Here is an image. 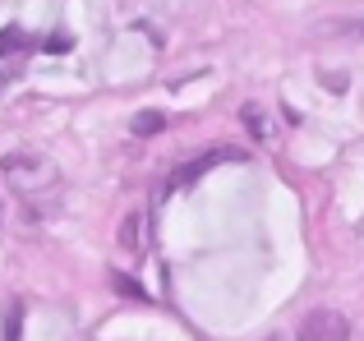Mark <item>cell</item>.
<instances>
[{"mask_svg":"<svg viewBox=\"0 0 364 341\" xmlns=\"http://www.w3.org/2000/svg\"><path fill=\"white\" fill-rule=\"evenodd\" d=\"M5 175H9V185H14L23 198L37 194V189H46V185H55V166L42 162V157H33V153L5 157Z\"/></svg>","mask_w":364,"mask_h":341,"instance_id":"cell-1","label":"cell"},{"mask_svg":"<svg viewBox=\"0 0 364 341\" xmlns=\"http://www.w3.org/2000/svg\"><path fill=\"white\" fill-rule=\"evenodd\" d=\"M355 33H360V37H364V23H360V28H355Z\"/></svg>","mask_w":364,"mask_h":341,"instance_id":"cell-8","label":"cell"},{"mask_svg":"<svg viewBox=\"0 0 364 341\" xmlns=\"http://www.w3.org/2000/svg\"><path fill=\"white\" fill-rule=\"evenodd\" d=\"M18 74V55H0V88Z\"/></svg>","mask_w":364,"mask_h":341,"instance_id":"cell-5","label":"cell"},{"mask_svg":"<svg viewBox=\"0 0 364 341\" xmlns=\"http://www.w3.org/2000/svg\"><path fill=\"white\" fill-rule=\"evenodd\" d=\"M300 337L304 341H350V323L337 309H314V314H304Z\"/></svg>","mask_w":364,"mask_h":341,"instance_id":"cell-2","label":"cell"},{"mask_svg":"<svg viewBox=\"0 0 364 341\" xmlns=\"http://www.w3.org/2000/svg\"><path fill=\"white\" fill-rule=\"evenodd\" d=\"M161 125H166V120H161L157 111H143V116H134V134H157Z\"/></svg>","mask_w":364,"mask_h":341,"instance_id":"cell-4","label":"cell"},{"mask_svg":"<svg viewBox=\"0 0 364 341\" xmlns=\"http://www.w3.org/2000/svg\"><path fill=\"white\" fill-rule=\"evenodd\" d=\"M116 291H124V296H134V300H143V286H134L129 277H116Z\"/></svg>","mask_w":364,"mask_h":341,"instance_id":"cell-6","label":"cell"},{"mask_svg":"<svg viewBox=\"0 0 364 341\" xmlns=\"http://www.w3.org/2000/svg\"><path fill=\"white\" fill-rule=\"evenodd\" d=\"M222 162H245V153L240 148H213V153H198L189 166H180L176 175H171V189H185V185H194L203 170H213V166H222Z\"/></svg>","mask_w":364,"mask_h":341,"instance_id":"cell-3","label":"cell"},{"mask_svg":"<svg viewBox=\"0 0 364 341\" xmlns=\"http://www.w3.org/2000/svg\"><path fill=\"white\" fill-rule=\"evenodd\" d=\"M5 341H18V309H14V318H9V332H5Z\"/></svg>","mask_w":364,"mask_h":341,"instance_id":"cell-7","label":"cell"}]
</instances>
